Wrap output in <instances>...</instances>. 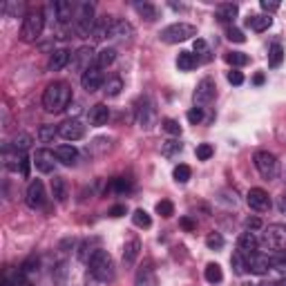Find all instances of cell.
I'll use <instances>...</instances> for the list:
<instances>
[{
    "label": "cell",
    "mask_w": 286,
    "mask_h": 286,
    "mask_svg": "<svg viewBox=\"0 0 286 286\" xmlns=\"http://www.w3.org/2000/svg\"><path fill=\"white\" fill-rule=\"evenodd\" d=\"M54 154H56V161L63 165H74L76 159H78V150L74 145H58L54 147Z\"/></svg>",
    "instance_id": "23"
},
{
    "label": "cell",
    "mask_w": 286,
    "mask_h": 286,
    "mask_svg": "<svg viewBox=\"0 0 286 286\" xmlns=\"http://www.w3.org/2000/svg\"><path fill=\"white\" fill-rule=\"evenodd\" d=\"M58 134H61L65 141H78L85 137V125L78 119H65L58 125Z\"/></svg>",
    "instance_id": "11"
},
{
    "label": "cell",
    "mask_w": 286,
    "mask_h": 286,
    "mask_svg": "<svg viewBox=\"0 0 286 286\" xmlns=\"http://www.w3.org/2000/svg\"><path fill=\"white\" fill-rule=\"evenodd\" d=\"M228 83H230V85H241V83H244V74L237 72V70H230V72H228Z\"/></svg>",
    "instance_id": "53"
},
{
    "label": "cell",
    "mask_w": 286,
    "mask_h": 286,
    "mask_svg": "<svg viewBox=\"0 0 286 286\" xmlns=\"http://www.w3.org/2000/svg\"><path fill=\"white\" fill-rule=\"evenodd\" d=\"M271 264H273V268H277V271H284V268H286V250L284 248L273 250V253H271Z\"/></svg>",
    "instance_id": "43"
},
{
    "label": "cell",
    "mask_w": 286,
    "mask_h": 286,
    "mask_svg": "<svg viewBox=\"0 0 286 286\" xmlns=\"http://www.w3.org/2000/svg\"><path fill=\"white\" fill-rule=\"evenodd\" d=\"M132 36H134L132 22H128V20H114L112 31H110V38H114V40H132Z\"/></svg>",
    "instance_id": "20"
},
{
    "label": "cell",
    "mask_w": 286,
    "mask_h": 286,
    "mask_svg": "<svg viewBox=\"0 0 286 286\" xmlns=\"http://www.w3.org/2000/svg\"><path fill=\"white\" fill-rule=\"evenodd\" d=\"M262 226H264V223H262V219H259V217H248V219H246V228H248V230H259Z\"/></svg>",
    "instance_id": "54"
},
{
    "label": "cell",
    "mask_w": 286,
    "mask_h": 286,
    "mask_svg": "<svg viewBox=\"0 0 286 286\" xmlns=\"http://www.w3.org/2000/svg\"><path fill=\"white\" fill-rule=\"evenodd\" d=\"M271 22H273L271 16H248L246 25H248L250 29H255V31H266L268 27H271Z\"/></svg>",
    "instance_id": "32"
},
{
    "label": "cell",
    "mask_w": 286,
    "mask_h": 286,
    "mask_svg": "<svg viewBox=\"0 0 286 286\" xmlns=\"http://www.w3.org/2000/svg\"><path fill=\"white\" fill-rule=\"evenodd\" d=\"M177 67H179L181 72L195 70V67H197V56H195V54H190V52H179V56H177Z\"/></svg>",
    "instance_id": "31"
},
{
    "label": "cell",
    "mask_w": 286,
    "mask_h": 286,
    "mask_svg": "<svg viewBox=\"0 0 286 286\" xmlns=\"http://www.w3.org/2000/svg\"><path fill=\"white\" fill-rule=\"evenodd\" d=\"M181 143L179 141H174V139H168V141H163V145H161V154L163 156H174V154H179L181 152Z\"/></svg>",
    "instance_id": "41"
},
{
    "label": "cell",
    "mask_w": 286,
    "mask_h": 286,
    "mask_svg": "<svg viewBox=\"0 0 286 286\" xmlns=\"http://www.w3.org/2000/svg\"><path fill=\"white\" fill-rule=\"evenodd\" d=\"M134 286H159L154 271L150 266H141L137 273V280H134Z\"/></svg>",
    "instance_id": "27"
},
{
    "label": "cell",
    "mask_w": 286,
    "mask_h": 286,
    "mask_svg": "<svg viewBox=\"0 0 286 286\" xmlns=\"http://www.w3.org/2000/svg\"><path fill=\"white\" fill-rule=\"evenodd\" d=\"M188 121H190L192 125L201 123V121H204V107H192V110H188Z\"/></svg>",
    "instance_id": "51"
},
{
    "label": "cell",
    "mask_w": 286,
    "mask_h": 286,
    "mask_svg": "<svg viewBox=\"0 0 286 286\" xmlns=\"http://www.w3.org/2000/svg\"><path fill=\"white\" fill-rule=\"evenodd\" d=\"M18 271H22L25 275H29V273H36V271H38V257H34V255H31L29 259H25V262L20 264V268H18Z\"/></svg>",
    "instance_id": "48"
},
{
    "label": "cell",
    "mask_w": 286,
    "mask_h": 286,
    "mask_svg": "<svg viewBox=\"0 0 286 286\" xmlns=\"http://www.w3.org/2000/svg\"><path fill=\"white\" fill-rule=\"evenodd\" d=\"M206 246H208V248H213V250H219L223 246V237L219 235V232H213V235L206 237Z\"/></svg>",
    "instance_id": "49"
},
{
    "label": "cell",
    "mask_w": 286,
    "mask_h": 286,
    "mask_svg": "<svg viewBox=\"0 0 286 286\" xmlns=\"http://www.w3.org/2000/svg\"><path fill=\"white\" fill-rule=\"evenodd\" d=\"M112 190L116 192H128L130 190V181H125V179H112Z\"/></svg>",
    "instance_id": "52"
},
{
    "label": "cell",
    "mask_w": 286,
    "mask_h": 286,
    "mask_svg": "<svg viewBox=\"0 0 286 286\" xmlns=\"http://www.w3.org/2000/svg\"><path fill=\"white\" fill-rule=\"evenodd\" d=\"M179 223H181L183 230H195V228H197V223L192 221L190 217H181V221H179Z\"/></svg>",
    "instance_id": "59"
},
{
    "label": "cell",
    "mask_w": 286,
    "mask_h": 286,
    "mask_svg": "<svg viewBox=\"0 0 286 286\" xmlns=\"http://www.w3.org/2000/svg\"><path fill=\"white\" fill-rule=\"evenodd\" d=\"M226 36H228V40H230V43H244V40H246L244 31L237 29V27H228Z\"/></svg>",
    "instance_id": "50"
},
{
    "label": "cell",
    "mask_w": 286,
    "mask_h": 286,
    "mask_svg": "<svg viewBox=\"0 0 286 286\" xmlns=\"http://www.w3.org/2000/svg\"><path fill=\"white\" fill-rule=\"evenodd\" d=\"M34 165H36V170L38 172H43V174H49V172H54V168H56V154H54L52 150H47V147H40V150H36V154H34Z\"/></svg>",
    "instance_id": "14"
},
{
    "label": "cell",
    "mask_w": 286,
    "mask_h": 286,
    "mask_svg": "<svg viewBox=\"0 0 286 286\" xmlns=\"http://www.w3.org/2000/svg\"><path fill=\"white\" fill-rule=\"evenodd\" d=\"M262 286H286V277H282V280H277V282H271V284H262Z\"/></svg>",
    "instance_id": "62"
},
{
    "label": "cell",
    "mask_w": 286,
    "mask_h": 286,
    "mask_svg": "<svg viewBox=\"0 0 286 286\" xmlns=\"http://www.w3.org/2000/svg\"><path fill=\"white\" fill-rule=\"evenodd\" d=\"M11 145L16 147L18 152H27L31 147V137H29V134H16L13 141H11Z\"/></svg>",
    "instance_id": "42"
},
{
    "label": "cell",
    "mask_w": 286,
    "mask_h": 286,
    "mask_svg": "<svg viewBox=\"0 0 286 286\" xmlns=\"http://www.w3.org/2000/svg\"><path fill=\"white\" fill-rule=\"evenodd\" d=\"M246 262H248V271L255 273V275H266L268 271L273 268L271 264V255L268 253H253L250 257H246Z\"/></svg>",
    "instance_id": "16"
},
{
    "label": "cell",
    "mask_w": 286,
    "mask_h": 286,
    "mask_svg": "<svg viewBox=\"0 0 286 286\" xmlns=\"http://www.w3.org/2000/svg\"><path fill=\"white\" fill-rule=\"evenodd\" d=\"M248 54H244V52H230V54H226V63L228 65H232V67H244V65H248Z\"/></svg>",
    "instance_id": "36"
},
{
    "label": "cell",
    "mask_w": 286,
    "mask_h": 286,
    "mask_svg": "<svg viewBox=\"0 0 286 286\" xmlns=\"http://www.w3.org/2000/svg\"><path fill=\"white\" fill-rule=\"evenodd\" d=\"M257 246H259V239L255 237L253 230L241 232L239 239H237V248H239V253L244 255V257H250L253 253H257Z\"/></svg>",
    "instance_id": "18"
},
{
    "label": "cell",
    "mask_w": 286,
    "mask_h": 286,
    "mask_svg": "<svg viewBox=\"0 0 286 286\" xmlns=\"http://www.w3.org/2000/svg\"><path fill=\"white\" fill-rule=\"evenodd\" d=\"M156 213H159L161 217H172V214H174V206H172V201L161 199L159 204H156Z\"/></svg>",
    "instance_id": "47"
},
{
    "label": "cell",
    "mask_w": 286,
    "mask_h": 286,
    "mask_svg": "<svg viewBox=\"0 0 286 286\" xmlns=\"http://www.w3.org/2000/svg\"><path fill=\"white\" fill-rule=\"evenodd\" d=\"M112 25H114V18H112V16H101V18H96V25H94V29H92V38H94V40L110 38Z\"/></svg>",
    "instance_id": "21"
},
{
    "label": "cell",
    "mask_w": 286,
    "mask_h": 286,
    "mask_svg": "<svg viewBox=\"0 0 286 286\" xmlns=\"http://www.w3.org/2000/svg\"><path fill=\"white\" fill-rule=\"evenodd\" d=\"M98 241H101L98 237H92V239H85L83 244L78 246V259L80 262H85V264L89 262V257L98 250Z\"/></svg>",
    "instance_id": "26"
},
{
    "label": "cell",
    "mask_w": 286,
    "mask_h": 286,
    "mask_svg": "<svg viewBox=\"0 0 286 286\" xmlns=\"http://www.w3.org/2000/svg\"><path fill=\"white\" fill-rule=\"evenodd\" d=\"M72 103V87L63 80H54L45 87L43 92V107L49 114H58V112L67 110V105Z\"/></svg>",
    "instance_id": "1"
},
{
    "label": "cell",
    "mask_w": 286,
    "mask_h": 286,
    "mask_svg": "<svg viewBox=\"0 0 286 286\" xmlns=\"http://www.w3.org/2000/svg\"><path fill=\"white\" fill-rule=\"evenodd\" d=\"M96 25V18H94V4L92 2H80L76 4V13H74V31L80 38H89L92 29Z\"/></svg>",
    "instance_id": "3"
},
{
    "label": "cell",
    "mask_w": 286,
    "mask_h": 286,
    "mask_svg": "<svg viewBox=\"0 0 286 286\" xmlns=\"http://www.w3.org/2000/svg\"><path fill=\"white\" fill-rule=\"evenodd\" d=\"M134 9H137L139 13H141L143 18H145V20H156V7L154 4H150V2H137L134 4Z\"/></svg>",
    "instance_id": "37"
},
{
    "label": "cell",
    "mask_w": 286,
    "mask_h": 286,
    "mask_svg": "<svg viewBox=\"0 0 286 286\" xmlns=\"http://www.w3.org/2000/svg\"><path fill=\"white\" fill-rule=\"evenodd\" d=\"M192 47H195V52H197V54H208V45H206V40H204V38H197Z\"/></svg>",
    "instance_id": "55"
},
{
    "label": "cell",
    "mask_w": 286,
    "mask_h": 286,
    "mask_svg": "<svg viewBox=\"0 0 286 286\" xmlns=\"http://www.w3.org/2000/svg\"><path fill=\"white\" fill-rule=\"evenodd\" d=\"M45 29V16L40 9H34V11L25 13L22 18V27H20V40L22 43H34Z\"/></svg>",
    "instance_id": "4"
},
{
    "label": "cell",
    "mask_w": 286,
    "mask_h": 286,
    "mask_svg": "<svg viewBox=\"0 0 286 286\" xmlns=\"http://www.w3.org/2000/svg\"><path fill=\"white\" fill-rule=\"evenodd\" d=\"M246 204L253 210H257V213H266L271 208V197H268V192L264 188H250L248 195H246Z\"/></svg>",
    "instance_id": "13"
},
{
    "label": "cell",
    "mask_w": 286,
    "mask_h": 286,
    "mask_svg": "<svg viewBox=\"0 0 286 286\" xmlns=\"http://www.w3.org/2000/svg\"><path fill=\"white\" fill-rule=\"evenodd\" d=\"M125 214V206L119 204V206H112L110 208V217H123Z\"/></svg>",
    "instance_id": "58"
},
{
    "label": "cell",
    "mask_w": 286,
    "mask_h": 286,
    "mask_svg": "<svg viewBox=\"0 0 286 286\" xmlns=\"http://www.w3.org/2000/svg\"><path fill=\"white\" fill-rule=\"evenodd\" d=\"M25 201L27 206H29L31 210H38L45 206V186L40 179H34V181H29V186H27V192H25Z\"/></svg>",
    "instance_id": "10"
},
{
    "label": "cell",
    "mask_w": 286,
    "mask_h": 286,
    "mask_svg": "<svg viewBox=\"0 0 286 286\" xmlns=\"http://www.w3.org/2000/svg\"><path fill=\"white\" fill-rule=\"evenodd\" d=\"M253 80H255V85H262L264 83V74H255Z\"/></svg>",
    "instance_id": "63"
},
{
    "label": "cell",
    "mask_w": 286,
    "mask_h": 286,
    "mask_svg": "<svg viewBox=\"0 0 286 286\" xmlns=\"http://www.w3.org/2000/svg\"><path fill=\"white\" fill-rule=\"evenodd\" d=\"M197 36V27L195 25H188V22H174V25H168L165 29H161L159 38L168 45L174 43H183V40Z\"/></svg>",
    "instance_id": "6"
},
{
    "label": "cell",
    "mask_w": 286,
    "mask_h": 286,
    "mask_svg": "<svg viewBox=\"0 0 286 286\" xmlns=\"http://www.w3.org/2000/svg\"><path fill=\"white\" fill-rule=\"evenodd\" d=\"M121 89H123V80H121L119 76H114V78H110L105 83V94H107V96H119Z\"/></svg>",
    "instance_id": "44"
},
{
    "label": "cell",
    "mask_w": 286,
    "mask_h": 286,
    "mask_svg": "<svg viewBox=\"0 0 286 286\" xmlns=\"http://www.w3.org/2000/svg\"><path fill=\"white\" fill-rule=\"evenodd\" d=\"M277 208H280L282 214H286V195H282L280 199H277Z\"/></svg>",
    "instance_id": "61"
},
{
    "label": "cell",
    "mask_w": 286,
    "mask_h": 286,
    "mask_svg": "<svg viewBox=\"0 0 286 286\" xmlns=\"http://www.w3.org/2000/svg\"><path fill=\"white\" fill-rule=\"evenodd\" d=\"M52 195H54V199H56L58 204H63V201L67 199V186H65V179L63 177L52 179Z\"/></svg>",
    "instance_id": "30"
},
{
    "label": "cell",
    "mask_w": 286,
    "mask_h": 286,
    "mask_svg": "<svg viewBox=\"0 0 286 286\" xmlns=\"http://www.w3.org/2000/svg\"><path fill=\"white\" fill-rule=\"evenodd\" d=\"M132 221H134V226H139V228H150V226H152V219H150V214H147L143 208L134 210V214H132Z\"/></svg>",
    "instance_id": "40"
},
{
    "label": "cell",
    "mask_w": 286,
    "mask_h": 286,
    "mask_svg": "<svg viewBox=\"0 0 286 286\" xmlns=\"http://www.w3.org/2000/svg\"><path fill=\"white\" fill-rule=\"evenodd\" d=\"M282 61H284V47H282V45H273L271 52H268V65L280 67Z\"/></svg>",
    "instance_id": "38"
},
{
    "label": "cell",
    "mask_w": 286,
    "mask_h": 286,
    "mask_svg": "<svg viewBox=\"0 0 286 286\" xmlns=\"http://www.w3.org/2000/svg\"><path fill=\"white\" fill-rule=\"evenodd\" d=\"M22 154L25 152H18L16 147L9 143V145L2 147V161H4V168L11 170V172H20V165H22Z\"/></svg>",
    "instance_id": "17"
},
{
    "label": "cell",
    "mask_w": 286,
    "mask_h": 286,
    "mask_svg": "<svg viewBox=\"0 0 286 286\" xmlns=\"http://www.w3.org/2000/svg\"><path fill=\"white\" fill-rule=\"evenodd\" d=\"M107 119H110V110H107V105L96 103L94 107H89V123H92L94 128H101V125H105Z\"/></svg>",
    "instance_id": "24"
},
{
    "label": "cell",
    "mask_w": 286,
    "mask_h": 286,
    "mask_svg": "<svg viewBox=\"0 0 286 286\" xmlns=\"http://www.w3.org/2000/svg\"><path fill=\"white\" fill-rule=\"evenodd\" d=\"M230 266H232V271H235V275H244V273L248 271V262H246V257L239 250L230 255Z\"/></svg>",
    "instance_id": "33"
},
{
    "label": "cell",
    "mask_w": 286,
    "mask_h": 286,
    "mask_svg": "<svg viewBox=\"0 0 286 286\" xmlns=\"http://www.w3.org/2000/svg\"><path fill=\"white\" fill-rule=\"evenodd\" d=\"M52 9H54V13H56V18H58V22H70V20H74V13H76V7L72 2H67V0H56V2L52 4Z\"/></svg>",
    "instance_id": "19"
},
{
    "label": "cell",
    "mask_w": 286,
    "mask_h": 286,
    "mask_svg": "<svg viewBox=\"0 0 286 286\" xmlns=\"http://www.w3.org/2000/svg\"><path fill=\"white\" fill-rule=\"evenodd\" d=\"M259 7L264 9V11H277V9H280V2H268V0H262V2H259Z\"/></svg>",
    "instance_id": "56"
},
{
    "label": "cell",
    "mask_w": 286,
    "mask_h": 286,
    "mask_svg": "<svg viewBox=\"0 0 286 286\" xmlns=\"http://www.w3.org/2000/svg\"><path fill=\"white\" fill-rule=\"evenodd\" d=\"M262 244L268 246L271 250L286 248V226H282V223H271L262 235Z\"/></svg>",
    "instance_id": "8"
},
{
    "label": "cell",
    "mask_w": 286,
    "mask_h": 286,
    "mask_svg": "<svg viewBox=\"0 0 286 286\" xmlns=\"http://www.w3.org/2000/svg\"><path fill=\"white\" fill-rule=\"evenodd\" d=\"M56 134H58V125H40L38 128V139L43 143H54Z\"/></svg>",
    "instance_id": "35"
},
{
    "label": "cell",
    "mask_w": 286,
    "mask_h": 286,
    "mask_svg": "<svg viewBox=\"0 0 286 286\" xmlns=\"http://www.w3.org/2000/svg\"><path fill=\"white\" fill-rule=\"evenodd\" d=\"M87 266H89V275H92L94 280H98V282H112V280H114V275H116L114 262H112L110 253L103 250V248H98L96 253L89 257Z\"/></svg>",
    "instance_id": "2"
},
{
    "label": "cell",
    "mask_w": 286,
    "mask_h": 286,
    "mask_svg": "<svg viewBox=\"0 0 286 286\" xmlns=\"http://www.w3.org/2000/svg\"><path fill=\"white\" fill-rule=\"evenodd\" d=\"M204 275H206V280H208L210 284H219V282L223 280V273H221V266H219V264H208L206 271H204Z\"/></svg>",
    "instance_id": "34"
},
{
    "label": "cell",
    "mask_w": 286,
    "mask_h": 286,
    "mask_svg": "<svg viewBox=\"0 0 286 286\" xmlns=\"http://www.w3.org/2000/svg\"><path fill=\"white\" fill-rule=\"evenodd\" d=\"M103 80H105V76H103V70L101 67H89L87 72H85L83 76H80V85H83L85 92H96V89L103 87Z\"/></svg>",
    "instance_id": "15"
},
{
    "label": "cell",
    "mask_w": 286,
    "mask_h": 286,
    "mask_svg": "<svg viewBox=\"0 0 286 286\" xmlns=\"http://www.w3.org/2000/svg\"><path fill=\"white\" fill-rule=\"evenodd\" d=\"M161 128H163L168 134H172V137H179V134H181V125H179L174 119H163L161 121Z\"/></svg>",
    "instance_id": "46"
},
{
    "label": "cell",
    "mask_w": 286,
    "mask_h": 286,
    "mask_svg": "<svg viewBox=\"0 0 286 286\" xmlns=\"http://www.w3.org/2000/svg\"><path fill=\"white\" fill-rule=\"evenodd\" d=\"M2 11H4V13H11V11L20 13V11H22V4H16V2H7V4H2Z\"/></svg>",
    "instance_id": "57"
},
{
    "label": "cell",
    "mask_w": 286,
    "mask_h": 286,
    "mask_svg": "<svg viewBox=\"0 0 286 286\" xmlns=\"http://www.w3.org/2000/svg\"><path fill=\"white\" fill-rule=\"evenodd\" d=\"M241 286H259V284H253V282H244Z\"/></svg>",
    "instance_id": "64"
},
{
    "label": "cell",
    "mask_w": 286,
    "mask_h": 286,
    "mask_svg": "<svg viewBox=\"0 0 286 286\" xmlns=\"http://www.w3.org/2000/svg\"><path fill=\"white\" fill-rule=\"evenodd\" d=\"M139 250H141L139 239H130L128 244H125V248H123V264H125V266H132V264L137 262Z\"/></svg>",
    "instance_id": "28"
},
{
    "label": "cell",
    "mask_w": 286,
    "mask_h": 286,
    "mask_svg": "<svg viewBox=\"0 0 286 286\" xmlns=\"http://www.w3.org/2000/svg\"><path fill=\"white\" fill-rule=\"evenodd\" d=\"M134 112H137V123H139V128L150 130L152 125H154L156 112H154V103H152V98H147V96L139 98V103H137V107H134Z\"/></svg>",
    "instance_id": "7"
},
{
    "label": "cell",
    "mask_w": 286,
    "mask_h": 286,
    "mask_svg": "<svg viewBox=\"0 0 286 286\" xmlns=\"http://www.w3.org/2000/svg\"><path fill=\"white\" fill-rule=\"evenodd\" d=\"M172 177H174V181H177V183H186L188 179L192 177V170H190V165H186V163H179L177 168L172 170Z\"/></svg>",
    "instance_id": "39"
},
{
    "label": "cell",
    "mask_w": 286,
    "mask_h": 286,
    "mask_svg": "<svg viewBox=\"0 0 286 286\" xmlns=\"http://www.w3.org/2000/svg\"><path fill=\"white\" fill-rule=\"evenodd\" d=\"M70 63H72V54L67 52V49H54L52 56H49V70L61 72V70H65Z\"/></svg>",
    "instance_id": "22"
},
{
    "label": "cell",
    "mask_w": 286,
    "mask_h": 286,
    "mask_svg": "<svg viewBox=\"0 0 286 286\" xmlns=\"http://www.w3.org/2000/svg\"><path fill=\"white\" fill-rule=\"evenodd\" d=\"M114 61H116V49L114 47H103L101 52H96V67H101V70H105V67L112 65Z\"/></svg>",
    "instance_id": "29"
},
{
    "label": "cell",
    "mask_w": 286,
    "mask_h": 286,
    "mask_svg": "<svg viewBox=\"0 0 286 286\" xmlns=\"http://www.w3.org/2000/svg\"><path fill=\"white\" fill-rule=\"evenodd\" d=\"M80 112V107H78V103H70L67 105V114H70V119H76V114Z\"/></svg>",
    "instance_id": "60"
},
{
    "label": "cell",
    "mask_w": 286,
    "mask_h": 286,
    "mask_svg": "<svg viewBox=\"0 0 286 286\" xmlns=\"http://www.w3.org/2000/svg\"><path fill=\"white\" fill-rule=\"evenodd\" d=\"M255 161V168H257V172L262 174L264 179H268V181H273V179L280 177V161H277V156L273 154V152L268 150H257L253 156Z\"/></svg>",
    "instance_id": "5"
},
{
    "label": "cell",
    "mask_w": 286,
    "mask_h": 286,
    "mask_svg": "<svg viewBox=\"0 0 286 286\" xmlns=\"http://www.w3.org/2000/svg\"><path fill=\"white\" fill-rule=\"evenodd\" d=\"M96 65V52H94V47H89V45H83V47H78L74 54H72V67H74L76 72H87L89 67Z\"/></svg>",
    "instance_id": "9"
},
{
    "label": "cell",
    "mask_w": 286,
    "mask_h": 286,
    "mask_svg": "<svg viewBox=\"0 0 286 286\" xmlns=\"http://www.w3.org/2000/svg\"><path fill=\"white\" fill-rule=\"evenodd\" d=\"M195 154H197V159H199V161H208L210 156L214 154V150H213V145H210V143H199V145H197V150H195Z\"/></svg>",
    "instance_id": "45"
},
{
    "label": "cell",
    "mask_w": 286,
    "mask_h": 286,
    "mask_svg": "<svg viewBox=\"0 0 286 286\" xmlns=\"http://www.w3.org/2000/svg\"><path fill=\"white\" fill-rule=\"evenodd\" d=\"M237 13H239V7L235 2H223L217 7V20L228 25V22H232L237 18Z\"/></svg>",
    "instance_id": "25"
},
{
    "label": "cell",
    "mask_w": 286,
    "mask_h": 286,
    "mask_svg": "<svg viewBox=\"0 0 286 286\" xmlns=\"http://www.w3.org/2000/svg\"><path fill=\"white\" fill-rule=\"evenodd\" d=\"M214 80L213 78H204V80H199V85H197V89H195V107H204V105H208V103H213V98H214Z\"/></svg>",
    "instance_id": "12"
}]
</instances>
